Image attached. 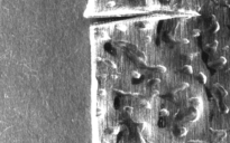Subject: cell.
Returning a JSON list of instances; mask_svg holds the SVG:
<instances>
[{"label":"cell","instance_id":"6da1fadb","mask_svg":"<svg viewBox=\"0 0 230 143\" xmlns=\"http://www.w3.org/2000/svg\"><path fill=\"white\" fill-rule=\"evenodd\" d=\"M187 133V130L184 128V126H177L175 130H174V134L176 136H185Z\"/></svg>","mask_w":230,"mask_h":143},{"label":"cell","instance_id":"7a4b0ae2","mask_svg":"<svg viewBox=\"0 0 230 143\" xmlns=\"http://www.w3.org/2000/svg\"><path fill=\"white\" fill-rule=\"evenodd\" d=\"M195 80L199 82V83L201 84H206L207 83V77H206V75L203 74V73H201V72H199V73H196L195 74Z\"/></svg>","mask_w":230,"mask_h":143},{"label":"cell","instance_id":"3957f363","mask_svg":"<svg viewBox=\"0 0 230 143\" xmlns=\"http://www.w3.org/2000/svg\"><path fill=\"white\" fill-rule=\"evenodd\" d=\"M219 29H220V25L217 20H212V23L210 25V31L212 33V34H216L217 31H219Z\"/></svg>","mask_w":230,"mask_h":143},{"label":"cell","instance_id":"277c9868","mask_svg":"<svg viewBox=\"0 0 230 143\" xmlns=\"http://www.w3.org/2000/svg\"><path fill=\"white\" fill-rule=\"evenodd\" d=\"M160 85H161V81L158 78H155L150 82V88L153 91H158L160 90Z\"/></svg>","mask_w":230,"mask_h":143},{"label":"cell","instance_id":"5b68a950","mask_svg":"<svg viewBox=\"0 0 230 143\" xmlns=\"http://www.w3.org/2000/svg\"><path fill=\"white\" fill-rule=\"evenodd\" d=\"M190 104H191V106L196 108V107H199L201 105V101H200V98L199 97H192L191 100H190Z\"/></svg>","mask_w":230,"mask_h":143},{"label":"cell","instance_id":"8992f818","mask_svg":"<svg viewBox=\"0 0 230 143\" xmlns=\"http://www.w3.org/2000/svg\"><path fill=\"white\" fill-rule=\"evenodd\" d=\"M226 63H227V59L225 57H219L218 59H217V61H216V67L217 68H221L222 66L226 65Z\"/></svg>","mask_w":230,"mask_h":143},{"label":"cell","instance_id":"52a82bcc","mask_svg":"<svg viewBox=\"0 0 230 143\" xmlns=\"http://www.w3.org/2000/svg\"><path fill=\"white\" fill-rule=\"evenodd\" d=\"M136 57H137V59H139L140 61H146L147 59V57H146V55H145V53L144 51H141V50H137V53H136Z\"/></svg>","mask_w":230,"mask_h":143},{"label":"cell","instance_id":"ba28073f","mask_svg":"<svg viewBox=\"0 0 230 143\" xmlns=\"http://www.w3.org/2000/svg\"><path fill=\"white\" fill-rule=\"evenodd\" d=\"M198 113L195 112V110H193L191 113H189V115H187V120L189 121H191V122H194V121H196L198 120Z\"/></svg>","mask_w":230,"mask_h":143},{"label":"cell","instance_id":"9c48e42d","mask_svg":"<svg viewBox=\"0 0 230 143\" xmlns=\"http://www.w3.org/2000/svg\"><path fill=\"white\" fill-rule=\"evenodd\" d=\"M226 132L225 131H217V139L216 141H222L225 138H226Z\"/></svg>","mask_w":230,"mask_h":143},{"label":"cell","instance_id":"30bf717a","mask_svg":"<svg viewBox=\"0 0 230 143\" xmlns=\"http://www.w3.org/2000/svg\"><path fill=\"white\" fill-rule=\"evenodd\" d=\"M183 72L184 73H186V74H193V67L191 66V65H184V67H183Z\"/></svg>","mask_w":230,"mask_h":143},{"label":"cell","instance_id":"8fae6325","mask_svg":"<svg viewBox=\"0 0 230 143\" xmlns=\"http://www.w3.org/2000/svg\"><path fill=\"white\" fill-rule=\"evenodd\" d=\"M154 69L157 72V73H160V74H165V73H166V67H165V66H162V65L155 66Z\"/></svg>","mask_w":230,"mask_h":143},{"label":"cell","instance_id":"7c38bea8","mask_svg":"<svg viewBox=\"0 0 230 143\" xmlns=\"http://www.w3.org/2000/svg\"><path fill=\"white\" fill-rule=\"evenodd\" d=\"M138 104H139V106L140 107H147V108H150V103H148L147 101H145V100H138Z\"/></svg>","mask_w":230,"mask_h":143},{"label":"cell","instance_id":"4fadbf2b","mask_svg":"<svg viewBox=\"0 0 230 143\" xmlns=\"http://www.w3.org/2000/svg\"><path fill=\"white\" fill-rule=\"evenodd\" d=\"M106 65H107V67H109L111 69H117V65L111 60H106Z\"/></svg>","mask_w":230,"mask_h":143},{"label":"cell","instance_id":"5bb4252c","mask_svg":"<svg viewBox=\"0 0 230 143\" xmlns=\"http://www.w3.org/2000/svg\"><path fill=\"white\" fill-rule=\"evenodd\" d=\"M148 25H150V23H147V21H139L137 24V27L139 29H145V28H147Z\"/></svg>","mask_w":230,"mask_h":143},{"label":"cell","instance_id":"9a60e30c","mask_svg":"<svg viewBox=\"0 0 230 143\" xmlns=\"http://www.w3.org/2000/svg\"><path fill=\"white\" fill-rule=\"evenodd\" d=\"M131 77L135 78V80H139L141 77V74L139 71H133L131 72Z\"/></svg>","mask_w":230,"mask_h":143},{"label":"cell","instance_id":"2e32d148","mask_svg":"<svg viewBox=\"0 0 230 143\" xmlns=\"http://www.w3.org/2000/svg\"><path fill=\"white\" fill-rule=\"evenodd\" d=\"M216 86H217V87H218V88H219V92H220V93H221V95L223 96V97H225V96H227V95H228V92H227V91H226V90H225V88H223V87H222V86H220V85H219V84H217V85H216Z\"/></svg>","mask_w":230,"mask_h":143},{"label":"cell","instance_id":"e0dca14e","mask_svg":"<svg viewBox=\"0 0 230 143\" xmlns=\"http://www.w3.org/2000/svg\"><path fill=\"white\" fill-rule=\"evenodd\" d=\"M160 115L163 116V118H166V116H168L170 115V112L166 110V108H162L161 111H160Z\"/></svg>","mask_w":230,"mask_h":143},{"label":"cell","instance_id":"ac0fdd59","mask_svg":"<svg viewBox=\"0 0 230 143\" xmlns=\"http://www.w3.org/2000/svg\"><path fill=\"white\" fill-rule=\"evenodd\" d=\"M191 36H192V37H194V38L199 37V36H200V30H199L198 28L192 29V30H191Z\"/></svg>","mask_w":230,"mask_h":143},{"label":"cell","instance_id":"d6986e66","mask_svg":"<svg viewBox=\"0 0 230 143\" xmlns=\"http://www.w3.org/2000/svg\"><path fill=\"white\" fill-rule=\"evenodd\" d=\"M124 112L125 113H127L128 115H131L133 114V112H134V108L131 106H126L125 108H124Z\"/></svg>","mask_w":230,"mask_h":143},{"label":"cell","instance_id":"ffe728a7","mask_svg":"<svg viewBox=\"0 0 230 143\" xmlns=\"http://www.w3.org/2000/svg\"><path fill=\"white\" fill-rule=\"evenodd\" d=\"M106 7H107V8H114V7H116V1H114V0L108 1V2L106 3Z\"/></svg>","mask_w":230,"mask_h":143},{"label":"cell","instance_id":"44dd1931","mask_svg":"<svg viewBox=\"0 0 230 143\" xmlns=\"http://www.w3.org/2000/svg\"><path fill=\"white\" fill-rule=\"evenodd\" d=\"M98 96L101 97V98H104V97H106V91H104L103 88L98 90Z\"/></svg>","mask_w":230,"mask_h":143},{"label":"cell","instance_id":"7402d4cb","mask_svg":"<svg viewBox=\"0 0 230 143\" xmlns=\"http://www.w3.org/2000/svg\"><path fill=\"white\" fill-rule=\"evenodd\" d=\"M209 45H210V47L212 48V49H216V48L218 47V41H217V40H212Z\"/></svg>","mask_w":230,"mask_h":143},{"label":"cell","instance_id":"603a6c76","mask_svg":"<svg viewBox=\"0 0 230 143\" xmlns=\"http://www.w3.org/2000/svg\"><path fill=\"white\" fill-rule=\"evenodd\" d=\"M117 46L120 47V48H124L127 46V43H124V41H118V43H117Z\"/></svg>","mask_w":230,"mask_h":143},{"label":"cell","instance_id":"cb8c5ba5","mask_svg":"<svg viewBox=\"0 0 230 143\" xmlns=\"http://www.w3.org/2000/svg\"><path fill=\"white\" fill-rule=\"evenodd\" d=\"M228 112H229L228 106H227V105H223V106H222V113H228Z\"/></svg>","mask_w":230,"mask_h":143},{"label":"cell","instance_id":"d4e9b609","mask_svg":"<svg viewBox=\"0 0 230 143\" xmlns=\"http://www.w3.org/2000/svg\"><path fill=\"white\" fill-rule=\"evenodd\" d=\"M97 115H98V116H101V115H102V110H101L100 107L97 110Z\"/></svg>","mask_w":230,"mask_h":143},{"label":"cell","instance_id":"484cf974","mask_svg":"<svg viewBox=\"0 0 230 143\" xmlns=\"http://www.w3.org/2000/svg\"><path fill=\"white\" fill-rule=\"evenodd\" d=\"M164 1H168V0H164Z\"/></svg>","mask_w":230,"mask_h":143}]
</instances>
